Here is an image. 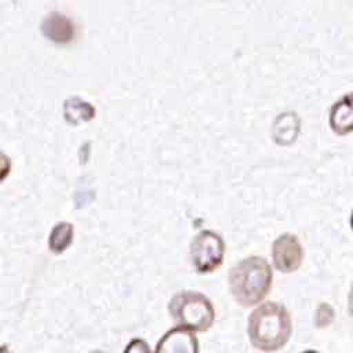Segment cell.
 I'll use <instances>...</instances> for the list:
<instances>
[{
  "instance_id": "cell-2",
  "label": "cell",
  "mask_w": 353,
  "mask_h": 353,
  "mask_svg": "<svg viewBox=\"0 0 353 353\" xmlns=\"http://www.w3.org/2000/svg\"><path fill=\"white\" fill-rule=\"evenodd\" d=\"M272 280V268L262 256H248L229 272L230 292L243 306L259 303L269 294Z\"/></svg>"
},
{
  "instance_id": "cell-8",
  "label": "cell",
  "mask_w": 353,
  "mask_h": 353,
  "mask_svg": "<svg viewBox=\"0 0 353 353\" xmlns=\"http://www.w3.org/2000/svg\"><path fill=\"white\" fill-rule=\"evenodd\" d=\"M41 28L47 37L58 43L69 41L74 33L72 21L58 14H51L48 18H46Z\"/></svg>"
},
{
  "instance_id": "cell-7",
  "label": "cell",
  "mask_w": 353,
  "mask_h": 353,
  "mask_svg": "<svg viewBox=\"0 0 353 353\" xmlns=\"http://www.w3.org/2000/svg\"><path fill=\"white\" fill-rule=\"evenodd\" d=\"M330 125L339 134H347L353 130V91L339 97L330 108Z\"/></svg>"
},
{
  "instance_id": "cell-1",
  "label": "cell",
  "mask_w": 353,
  "mask_h": 353,
  "mask_svg": "<svg viewBox=\"0 0 353 353\" xmlns=\"http://www.w3.org/2000/svg\"><path fill=\"white\" fill-rule=\"evenodd\" d=\"M247 332L255 349L265 353L277 352L287 345L292 334L291 316L281 303H261L248 317Z\"/></svg>"
},
{
  "instance_id": "cell-13",
  "label": "cell",
  "mask_w": 353,
  "mask_h": 353,
  "mask_svg": "<svg viewBox=\"0 0 353 353\" xmlns=\"http://www.w3.org/2000/svg\"><path fill=\"white\" fill-rule=\"evenodd\" d=\"M301 353H320V352L313 350V349H307V350H303V352H301Z\"/></svg>"
},
{
  "instance_id": "cell-6",
  "label": "cell",
  "mask_w": 353,
  "mask_h": 353,
  "mask_svg": "<svg viewBox=\"0 0 353 353\" xmlns=\"http://www.w3.org/2000/svg\"><path fill=\"white\" fill-rule=\"evenodd\" d=\"M154 353H199L196 332L172 327L159 339Z\"/></svg>"
},
{
  "instance_id": "cell-4",
  "label": "cell",
  "mask_w": 353,
  "mask_h": 353,
  "mask_svg": "<svg viewBox=\"0 0 353 353\" xmlns=\"http://www.w3.org/2000/svg\"><path fill=\"white\" fill-rule=\"evenodd\" d=\"M225 245L222 237L212 230H201L190 244L192 265L199 273H211L223 262Z\"/></svg>"
},
{
  "instance_id": "cell-5",
  "label": "cell",
  "mask_w": 353,
  "mask_h": 353,
  "mask_svg": "<svg viewBox=\"0 0 353 353\" xmlns=\"http://www.w3.org/2000/svg\"><path fill=\"white\" fill-rule=\"evenodd\" d=\"M272 259L277 270L283 273L295 272L303 259V248L298 237L291 233L279 236L272 245Z\"/></svg>"
},
{
  "instance_id": "cell-12",
  "label": "cell",
  "mask_w": 353,
  "mask_h": 353,
  "mask_svg": "<svg viewBox=\"0 0 353 353\" xmlns=\"http://www.w3.org/2000/svg\"><path fill=\"white\" fill-rule=\"evenodd\" d=\"M347 310H349L350 317L353 319V283H352V285H350L349 295H347Z\"/></svg>"
},
{
  "instance_id": "cell-9",
  "label": "cell",
  "mask_w": 353,
  "mask_h": 353,
  "mask_svg": "<svg viewBox=\"0 0 353 353\" xmlns=\"http://www.w3.org/2000/svg\"><path fill=\"white\" fill-rule=\"evenodd\" d=\"M72 239H73V226L66 222L59 223L52 229L50 234V239H48L50 250L55 254H59L70 245Z\"/></svg>"
},
{
  "instance_id": "cell-3",
  "label": "cell",
  "mask_w": 353,
  "mask_h": 353,
  "mask_svg": "<svg viewBox=\"0 0 353 353\" xmlns=\"http://www.w3.org/2000/svg\"><path fill=\"white\" fill-rule=\"evenodd\" d=\"M170 316L175 327L193 332H205L215 320V310L211 301L201 292L181 291L168 303Z\"/></svg>"
},
{
  "instance_id": "cell-10",
  "label": "cell",
  "mask_w": 353,
  "mask_h": 353,
  "mask_svg": "<svg viewBox=\"0 0 353 353\" xmlns=\"http://www.w3.org/2000/svg\"><path fill=\"white\" fill-rule=\"evenodd\" d=\"M316 325L317 327H327L334 320V309L328 303H320L316 310Z\"/></svg>"
},
{
  "instance_id": "cell-11",
  "label": "cell",
  "mask_w": 353,
  "mask_h": 353,
  "mask_svg": "<svg viewBox=\"0 0 353 353\" xmlns=\"http://www.w3.org/2000/svg\"><path fill=\"white\" fill-rule=\"evenodd\" d=\"M123 353H154V352L152 350V347L145 339L134 338L127 343Z\"/></svg>"
},
{
  "instance_id": "cell-14",
  "label": "cell",
  "mask_w": 353,
  "mask_h": 353,
  "mask_svg": "<svg viewBox=\"0 0 353 353\" xmlns=\"http://www.w3.org/2000/svg\"><path fill=\"white\" fill-rule=\"evenodd\" d=\"M350 226H352V229H353V210H352V212H350Z\"/></svg>"
},
{
  "instance_id": "cell-15",
  "label": "cell",
  "mask_w": 353,
  "mask_h": 353,
  "mask_svg": "<svg viewBox=\"0 0 353 353\" xmlns=\"http://www.w3.org/2000/svg\"><path fill=\"white\" fill-rule=\"evenodd\" d=\"M91 353H103V352H101V350H94V352H91Z\"/></svg>"
}]
</instances>
